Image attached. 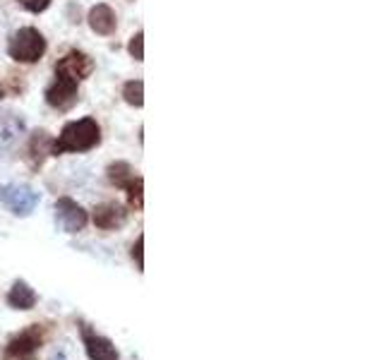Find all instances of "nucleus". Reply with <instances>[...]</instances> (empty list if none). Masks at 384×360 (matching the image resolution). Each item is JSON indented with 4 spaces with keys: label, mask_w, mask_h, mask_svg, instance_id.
I'll return each instance as SVG.
<instances>
[{
    "label": "nucleus",
    "mask_w": 384,
    "mask_h": 360,
    "mask_svg": "<svg viewBox=\"0 0 384 360\" xmlns=\"http://www.w3.org/2000/svg\"><path fill=\"white\" fill-rule=\"evenodd\" d=\"M101 142V128L94 118L72 120L63 128L56 142H51V154H68V152H89Z\"/></svg>",
    "instance_id": "obj_1"
},
{
    "label": "nucleus",
    "mask_w": 384,
    "mask_h": 360,
    "mask_svg": "<svg viewBox=\"0 0 384 360\" xmlns=\"http://www.w3.org/2000/svg\"><path fill=\"white\" fill-rule=\"evenodd\" d=\"M8 53L17 63H36L46 53V38L34 27L17 29L8 43Z\"/></svg>",
    "instance_id": "obj_2"
},
{
    "label": "nucleus",
    "mask_w": 384,
    "mask_h": 360,
    "mask_svg": "<svg viewBox=\"0 0 384 360\" xmlns=\"http://www.w3.org/2000/svg\"><path fill=\"white\" fill-rule=\"evenodd\" d=\"M41 195L34 187L24 185V182H10V185H0V202L17 216H29L36 209Z\"/></svg>",
    "instance_id": "obj_3"
},
{
    "label": "nucleus",
    "mask_w": 384,
    "mask_h": 360,
    "mask_svg": "<svg viewBox=\"0 0 384 360\" xmlns=\"http://www.w3.org/2000/svg\"><path fill=\"white\" fill-rule=\"evenodd\" d=\"M56 219L65 233H79L89 224V214L84 212V207L70 197H61L56 202Z\"/></svg>",
    "instance_id": "obj_4"
},
{
    "label": "nucleus",
    "mask_w": 384,
    "mask_h": 360,
    "mask_svg": "<svg viewBox=\"0 0 384 360\" xmlns=\"http://www.w3.org/2000/svg\"><path fill=\"white\" fill-rule=\"evenodd\" d=\"M77 80H72L68 75H58L56 72V82L46 89V101L49 106L58 110H68L77 103Z\"/></svg>",
    "instance_id": "obj_5"
},
{
    "label": "nucleus",
    "mask_w": 384,
    "mask_h": 360,
    "mask_svg": "<svg viewBox=\"0 0 384 360\" xmlns=\"http://www.w3.org/2000/svg\"><path fill=\"white\" fill-rule=\"evenodd\" d=\"M58 75H68L72 80H87V77L94 72V61L87 53H79V51H70L68 56L61 58L56 65Z\"/></svg>",
    "instance_id": "obj_6"
},
{
    "label": "nucleus",
    "mask_w": 384,
    "mask_h": 360,
    "mask_svg": "<svg viewBox=\"0 0 384 360\" xmlns=\"http://www.w3.org/2000/svg\"><path fill=\"white\" fill-rule=\"evenodd\" d=\"M82 336H84V349H87L89 360H118V349L111 339L98 336V334L91 331L89 326L82 329Z\"/></svg>",
    "instance_id": "obj_7"
},
{
    "label": "nucleus",
    "mask_w": 384,
    "mask_h": 360,
    "mask_svg": "<svg viewBox=\"0 0 384 360\" xmlns=\"http://www.w3.org/2000/svg\"><path fill=\"white\" fill-rule=\"evenodd\" d=\"M44 341V331L41 326L34 324L29 329H24L19 336H15L5 349V356H34V351L41 346Z\"/></svg>",
    "instance_id": "obj_8"
},
{
    "label": "nucleus",
    "mask_w": 384,
    "mask_h": 360,
    "mask_svg": "<svg viewBox=\"0 0 384 360\" xmlns=\"http://www.w3.org/2000/svg\"><path fill=\"white\" fill-rule=\"evenodd\" d=\"M128 219V212L116 205V202H106V205H98L94 209V224L101 231H113V228H121Z\"/></svg>",
    "instance_id": "obj_9"
},
{
    "label": "nucleus",
    "mask_w": 384,
    "mask_h": 360,
    "mask_svg": "<svg viewBox=\"0 0 384 360\" xmlns=\"http://www.w3.org/2000/svg\"><path fill=\"white\" fill-rule=\"evenodd\" d=\"M116 24H118L116 12L111 10L108 5L101 3V5H94V8L89 10V27H91V31H96V34H101V36L113 34Z\"/></svg>",
    "instance_id": "obj_10"
},
{
    "label": "nucleus",
    "mask_w": 384,
    "mask_h": 360,
    "mask_svg": "<svg viewBox=\"0 0 384 360\" xmlns=\"http://www.w3.org/2000/svg\"><path fill=\"white\" fill-rule=\"evenodd\" d=\"M8 303L15 307V310H31L36 305V293L26 281H15V286L10 288L8 293Z\"/></svg>",
    "instance_id": "obj_11"
},
{
    "label": "nucleus",
    "mask_w": 384,
    "mask_h": 360,
    "mask_svg": "<svg viewBox=\"0 0 384 360\" xmlns=\"http://www.w3.org/2000/svg\"><path fill=\"white\" fill-rule=\"evenodd\" d=\"M132 178H135V171H132L130 163L116 161V163H111V166H108V180L113 182L116 187H128Z\"/></svg>",
    "instance_id": "obj_12"
},
{
    "label": "nucleus",
    "mask_w": 384,
    "mask_h": 360,
    "mask_svg": "<svg viewBox=\"0 0 384 360\" xmlns=\"http://www.w3.org/2000/svg\"><path fill=\"white\" fill-rule=\"evenodd\" d=\"M29 152H31V163L39 166L44 161V154H51V137L44 133H34L31 137V144H29Z\"/></svg>",
    "instance_id": "obj_13"
},
{
    "label": "nucleus",
    "mask_w": 384,
    "mask_h": 360,
    "mask_svg": "<svg viewBox=\"0 0 384 360\" xmlns=\"http://www.w3.org/2000/svg\"><path fill=\"white\" fill-rule=\"evenodd\" d=\"M123 96L125 101L130 103V106H137L140 108L144 103V82L142 80H132L123 87Z\"/></svg>",
    "instance_id": "obj_14"
},
{
    "label": "nucleus",
    "mask_w": 384,
    "mask_h": 360,
    "mask_svg": "<svg viewBox=\"0 0 384 360\" xmlns=\"http://www.w3.org/2000/svg\"><path fill=\"white\" fill-rule=\"evenodd\" d=\"M125 190H128V205L135 209V212H142V207H144V200H142L144 180L142 178H132L130 185Z\"/></svg>",
    "instance_id": "obj_15"
},
{
    "label": "nucleus",
    "mask_w": 384,
    "mask_h": 360,
    "mask_svg": "<svg viewBox=\"0 0 384 360\" xmlns=\"http://www.w3.org/2000/svg\"><path fill=\"white\" fill-rule=\"evenodd\" d=\"M128 51H130V56L135 58V61H140V63L144 61V34H142V31H137V34L130 38Z\"/></svg>",
    "instance_id": "obj_16"
},
{
    "label": "nucleus",
    "mask_w": 384,
    "mask_h": 360,
    "mask_svg": "<svg viewBox=\"0 0 384 360\" xmlns=\"http://www.w3.org/2000/svg\"><path fill=\"white\" fill-rule=\"evenodd\" d=\"M17 3L29 12H44L51 5V0H17Z\"/></svg>",
    "instance_id": "obj_17"
},
{
    "label": "nucleus",
    "mask_w": 384,
    "mask_h": 360,
    "mask_svg": "<svg viewBox=\"0 0 384 360\" xmlns=\"http://www.w3.org/2000/svg\"><path fill=\"white\" fill-rule=\"evenodd\" d=\"M142 250H144V235L137 238V243L132 245V257L137 259V267H140V272L144 269V257H142Z\"/></svg>",
    "instance_id": "obj_18"
},
{
    "label": "nucleus",
    "mask_w": 384,
    "mask_h": 360,
    "mask_svg": "<svg viewBox=\"0 0 384 360\" xmlns=\"http://www.w3.org/2000/svg\"><path fill=\"white\" fill-rule=\"evenodd\" d=\"M5 360H34V356H5Z\"/></svg>",
    "instance_id": "obj_19"
},
{
    "label": "nucleus",
    "mask_w": 384,
    "mask_h": 360,
    "mask_svg": "<svg viewBox=\"0 0 384 360\" xmlns=\"http://www.w3.org/2000/svg\"><path fill=\"white\" fill-rule=\"evenodd\" d=\"M53 360H65V356H56V358H53Z\"/></svg>",
    "instance_id": "obj_20"
},
{
    "label": "nucleus",
    "mask_w": 384,
    "mask_h": 360,
    "mask_svg": "<svg viewBox=\"0 0 384 360\" xmlns=\"http://www.w3.org/2000/svg\"><path fill=\"white\" fill-rule=\"evenodd\" d=\"M0 99H3V87H0Z\"/></svg>",
    "instance_id": "obj_21"
}]
</instances>
